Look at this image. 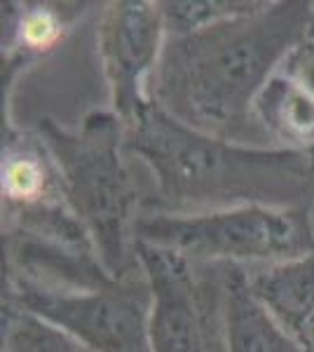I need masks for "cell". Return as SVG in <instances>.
Segmentation results:
<instances>
[{
    "label": "cell",
    "instance_id": "obj_1",
    "mask_svg": "<svg viewBox=\"0 0 314 352\" xmlns=\"http://www.w3.org/2000/svg\"><path fill=\"white\" fill-rule=\"evenodd\" d=\"M314 3H260L247 14L167 36L150 101L195 132L272 148L254 104L291 50L310 33Z\"/></svg>",
    "mask_w": 314,
    "mask_h": 352
},
{
    "label": "cell",
    "instance_id": "obj_2",
    "mask_svg": "<svg viewBox=\"0 0 314 352\" xmlns=\"http://www.w3.org/2000/svg\"><path fill=\"white\" fill-rule=\"evenodd\" d=\"M124 151L150 176L141 214H207L249 204L305 209L314 195L310 151L216 139L153 101L124 124Z\"/></svg>",
    "mask_w": 314,
    "mask_h": 352
},
{
    "label": "cell",
    "instance_id": "obj_3",
    "mask_svg": "<svg viewBox=\"0 0 314 352\" xmlns=\"http://www.w3.org/2000/svg\"><path fill=\"white\" fill-rule=\"evenodd\" d=\"M36 134L52 155L68 207L85 226L108 275H141L134 226L146 190L124 151L122 120L113 111L89 113L78 127L43 118Z\"/></svg>",
    "mask_w": 314,
    "mask_h": 352
},
{
    "label": "cell",
    "instance_id": "obj_4",
    "mask_svg": "<svg viewBox=\"0 0 314 352\" xmlns=\"http://www.w3.org/2000/svg\"><path fill=\"white\" fill-rule=\"evenodd\" d=\"M134 237L195 263L272 265L314 252L305 209L249 207L207 214H141Z\"/></svg>",
    "mask_w": 314,
    "mask_h": 352
},
{
    "label": "cell",
    "instance_id": "obj_5",
    "mask_svg": "<svg viewBox=\"0 0 314 352\" xmlns=\"http://www.w3.org/2000/svg\"><path fill=\"white\" fill-rule=\"evenodd\" d=\"M150 287L153 352H227L225 263H195L136 240Z\"/></svg>",
    "mask_w": 314,
    "mask_h": 352
},
{
    "label": "cell",
    "instance_id": "obj_6",
    "mask_svg": "<svg viewBox=\"0 0 314 352\" xmlns=\"http://www.w3.org/2000/svg\"><path fill=\"white\" fill-rule=\"evenodd\" d=\"M3 303L43 317L92 352H153V296L144 272L94 292H61L8 277Z\"/></svg>",
    "mask_w": 314,
    "mask_h": 352
},
{
    "label": "cell",
    "instance_id": "obj_7",
    "mask_svg": "<svg viewBox=\"0 0 314 352\" xmlns=\"http://www.w3.org/2000/svg\"><path fill=\"white\" fill-rule=\"evenodd\" d=\"M167 31L157 3H111L99 21V56L111 89L113 113L129 124L146 104Z\"/></svg>",
    "mask_w": 314,
    "mask_h": 352
},
{
    "label": "cell",
    "instance_id": "obj_8",
    "mask_svg": "<svg viewBox=\"0 0 314 352\" xmlns=\"http://www.w3.org/2000/svg\"><path fill=\"white\" fill-rule=\"evenodd\" d=\"M8 277L61 292H94L115 282L94 252L33 237L19 230H3Z\"/></svg>",
    "mask_w": 314,
    "mask_h": 352
},
{
    "label": "cell",
    "instance_id": "obj_9",
    "mask_svg": "<svg viewBox=\"0 0 314 352\" xmlns=\"http://www.w3.org/2000/svg\"><path fill=\"white\" fill-rule=\"evenodd\" d=\"M0 192H3V217H16L66 202L56 164L38 134L10 129L5 136Z\"/></svg>",
    "mask_w": 314,
    "mask_h": 352
},
{
    "label": "cell",
    "instance_id": "obj_10",
    "mask_svg": "<svg viewBox=\"0 0 314 352\" xmlns=\"http://www.w3.org/2000/svg\"><path fill=\"white\" fill-rule=\"evenodd\" d=\"M227 352H305L302 345L254 296L247 268L225 263Z\"/></svg>",
    "mask_w": 314,
    "mask_h": 352
},
{
    "label": "cell",
    "instance_id": "obj_11",
    "mask_svg": "<svg viewBox=\"0 0 314 352\" xmlns=\"http://www.w3.org/2000/svg\"><path fill=\"white\" fill-rule=\"evenodd\" d=\"M254 116L272 148H314V94L279 68L256 96Z\"/></svg>",
    "mask_w": 314,
    "mask_h": 352
},
{
    "label": "cell",
    "instance_id": "obj_12",
    "mask_svg": "<svg viewBox=\"0 0 314 352\" xmlns=\"http://www.w3.org/2000/svg\"><path fill=\"white\" fill-rule=\"evenodd\" d=\"M254 296L293 338L314 315V252L272 265L247 268Z\"/></svg>",
    "mask_w": 314,
    "mask_h": 352
},
{
    "label": "cell",
    "instance_id": "obj_13",
    "mask_svg": "<svg viewBox=\"0 0 314 352\" xmlns=\"http://www.w3.org/2000/svg\"><path fill=\"white\" fill-rule=\"evenodd\" d=\"M19 8L12 10V5H8V33L3 43L8 47V56L16 61L56 50L71 31L73 19L80 14L78 10H68V5L26 3Z\"/></svg>",
    "mask_w": 314,
    "mask_h": 352
},
{
    "label": "cell",
    "instance_id": "obj_14",
    "mask_svg": "<svg viewBox=\"0 0 314 352\" xmlns=\"http://www.w3.org/2000/svg\"><path fill=\"white\" fill-rule=\"evenodd\" d=\"M3 352H92L64 329L3 303Z\"/></svg>",
    "mask_w": 314,
    "mask_h": 352
},
{
    "label": "cell",
    "instance_id": "obj_15",
    "mask_svg": "<svg viewBox=\"0 0 314 352\" xmlns=\"http://www.w3.org/2000/svg\"><path fill=\"white\" fill-rule=\"evenodd\" d=\"M258 5L254 0H164L157 3V8L167 36H181L247 14Z\"/></svg>",
    "mask_w": 314,
    "mask_h": 352
},
{
    "label": "cell",
    "instance_id": "obj_16",
    "mask_svg": "<svg viewBox=\"0 0 314 352\" xmlns=\"http://www.w3.org/2000/svg\"><path fill=\"white\" fill-rule=\"evenodd\" d=\"M295 340L302 345V350L305 352H314V315L305 322V327L300 329V333Z\"/></svg>",
    "mask_w": 314,
    "mask_h": 352
},
{
    "label": "cell",
    "instance_id": "obj_17",
    "mask_svg": "<svg viewBox=\"0 0 314 352\" xmlns=\"http://www.w3.org/2000/svg\"><path fill=\"white\" fill-rule=\"evenodd\" d=\"M305 212H307V219H310V228H312V232H314V195H312L310 204L305 207Z\"/></svg>",
    "mask_w": 314,
    "mask_h": 352
},
{
    "label": "cell",
    "instance_id": "obj_18",
    "mask_svg": "<svg viewBox=\"0 0 314 352\" xmlns=\"http://www.w3.org/2000/svg\"><path fill=\"white\" fill-rule=\"evenodd\" d=\"M310 33L314 36V16H312V24H310Z\"/></svg>",
    "mask_w": 314,
    "mask_h": 352
},
{
    "label": "cell",
    "instance_id": "obj_19",
    "mask_svg": "<svg viewBox=\"0 0 314 352\" xmlns=\"http://www.w3.org/2000/svg\"><path fill=\"white\" fill-rule=\"evenodd\" d=\"M310 155H312V162H314V148L310 151Z\"/></svg>",
    "mask_w": 314,
    "mask_h": 352
}]
</instances>
